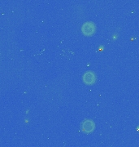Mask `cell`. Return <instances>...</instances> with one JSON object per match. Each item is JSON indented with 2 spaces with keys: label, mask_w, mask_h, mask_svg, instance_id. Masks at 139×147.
<instances>
[{
  "label": "cell",
  "mask_w": 139,
  "mask_h": 147,
  "mask_svg": "<svg viewBox=\"0 0 139 147\" xmlns=\"http://www.w3.org/2000/svg\"><path fill=\"white\" fill-rule=\"evenodd\" d=\"M82 32L86 36H92L96 32V26L91 21H87L83 24L82 26Z\"/></svg>",
  "instance_id": "cell-1"
},
{
  "label": "cell",
  "mask_w": 139,
  "mask_h": 147,
  "mask_svg": "<svg viewBox=\"0 0 139 147\" xmlns=\"http://www.w3.org/2000/svg\"><path fill=\"white\" fill-rule=\"evenodd\" d=\"M81 129L84 133H91L95 130V123L91 119H85L81 124Z\"/></svg>",
  "instance_id": "cell-2"
},
{
  "label": "cell",
  "mask_w": 139,
  "mask_h": 147,
  "mask_svg": "<svg viewBox=\"0 0 139 147\" xmlns=\"http://www.w3.org/2000/svg\"><path fill=\"white\" fill-rule=\"evenodd\" d=\"M83 82L84 84H86V85H94V84L96 83V74L94 73L93 71H87L84 74L82 77Z\"/></svg>",
  "instance_id": "cell-3"
}]
</instances>
